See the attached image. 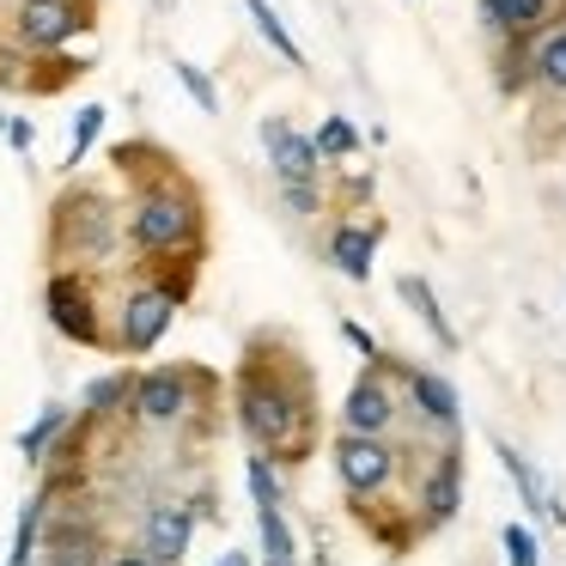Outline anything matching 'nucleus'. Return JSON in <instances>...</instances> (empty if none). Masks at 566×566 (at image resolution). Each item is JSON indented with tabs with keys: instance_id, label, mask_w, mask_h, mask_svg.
Instances as JSON below:
<instances>
[{
	"instance_id": "nucleus-14",
	"label": "nucleus",
	"mask_w": 566,
	"mask_h": 566,
	"mask_svg": "<svg viewBox=\"0 0 566 566\" xmlns=\"http://www.w3.org/2000/svg\"><path fill=\"white\" fill-rule=\"evenodd\" d=\"M262 147H269L274 184H323V159L311 135H298L286 116H262Z\"/></svg>"
},
{
	"instance_id": "nucleus-29",
	"label": "nucleus",
	"mask_w": 566,
	"mask_h": 566,
	"mask_svg": "<svg viewBox=\"0 0 566 566\" xmlns=\"http://www.w3.org/2000/svg\"><path fill=\"white\" fill-rule=\"evenodd\" d=\"M500 548H505V566H542V542L530 524H505L500 530Z\"/></svg>"
},
{
	"instance_id": "nucleus-34",
	"label": "nucleus",
	"mask_w": 566,
	"mask_h": 566,
	"mask_svg": "<svg viewBox=\"0 0 566 566\" xmlns=\"http://www.w3.org/2000/svg\"><path fill=\"white\" fill-rule=\"evenodd\" d=\"M213 566H250V554H226V560H213Z\"/></svg>"
},
{
	"instance_id": "nucleus-26",
	"label": "nucleus",
	"mask_w": 566,
	"mask_h": 566,
	"mask_svg": "<svg viewBox=\"0 0 566 566\" xmlns=\"http://www.w3.org/2000/svg\"><path fill=\"white\" fill-rule=\"evenodd\" d=\"M311 147H317L323 165H329V159H354V153H359V128L347 123V116H323V128L311 135Z\"/></svg>"
},
{
	"instance_id": "nucleus-1",
	"label": "nucleus",
	"mask_w": 566,
	"mask_h": 566,
	"mask_svg": "<svg viewBox=\"0 0 566 566\" xmlns=\"http://www.w3.org/2000/svg\"><path fill=\"white\" fill-rule=\"evenodd\" d=\"M238 432L269 463H305L311 439H317L311 371L293 359H262V347L250 342L244 371H238Z\"/></svg>"
},
{
	"instance_id": "nucleus-8",
	"label": "nucleus",
	"mask_w": 566,
	"mask_h": 566,
	"mask_svg": "<svg viewBox=\"0 0 566 566\" xmlns=\"http://www.w3.org/2000/svg\"><path fill=\"white\" fill-rule=\"evenodd\" d=\"M128 408H135L140 427H177V420H189V408H196V371H189V366L135 371Z\"/></svg>"
},
{
	"instance_id": "nucleus-33",
	"label": "nucleus",
	"mask_w": 566,
	"mask_h": 566,
	"mask_svg": "<svg viewBox=\"0 0 566 566\" xmlns=\"http://www.w3.org/2000/svg\"><path fill=\"white\" fill-rule=\"evenodd\" d=\"M104 566H153V560L140 548H111V554H104Z\"/></svg>"
},
{
	"instance_id": "nucleus-30",
	"label": "nucleus",
	"mask_w": 566,
	"mask_h": 566,
	"mask_svg": "<svg viewBox=\"0 0 566 566\" xmlns=\"http://www.w3.org/2000/svg\"><path fill=\"white\" fill-rule=\"evenodd\" d=\"M281 208L293 220H317L323 213V184H281Z\"/></svg>"
},
{
	"instance_id": "nucleus-10",
	"label": "nucleus",
	"mask_w": 566,
	"mask_h": 566,
	"mask_svg": "<svg viewBox=\"0 0 566 566\" xmlns=\"http://www.w3.org/2000/svg\"><path fill=\"white\" fill-rule=\"evenodd\" d=\"M43 305H50V323L67 335V342H80V347H104L98 293H92V281H86L80 269H55V274H50V293H43Z\"/></svg>"
},
{
	"instance_id": "nucleus-24",
	"label": "nucleus",
	"mask_w": 566,
	"mask_h": 566,
	"mask_svg": "<svg viewBox=\"0 0 566 566\" xmlns=\"http://www.w3.org/2000/svg\"><path fill=\"white\" fill-rule=\"evenodd\" d=\"M128 390H135V371H104V378L86 384V415L104 420L116 408H128Z\"/></svg>"
},
{
	"instance_id": "nucleus-25",
	"label": "nucleus",
	"mask_w": 566,
	"mask_h": 566,
	"mask_svg": "<svg viewBox=\"0 0 566 566\" xmlns=\"http://www.w3.org/2000/svg\"><path fill=\"white\" fill-rule=\"evenodd\" d=\"M244 488H250V500H256V512L262 505H286L281 463H269V457H256V451H250V463H244Z\"/></svg>"
},
{
	"instance_id": "nucleus-18",
	"label": "nucleus",
	"mask_w": 566,
	"mask_h": 566,
	"mask_svg": "<svg viewBox=\"0 0 566 566\" xmlns=\"http://www.w3.org/2000/svg\"><path fill=\"white\" fill-rule=\"evenodd\" d=\"M396 293H402V305L415 311L420 323H427V335H432V347H444V354H457L463 347V335H457V323L444 317V305H439V293H432V281L427 274H396Z\"/></svg>"
},
{
	"instance_id": "nucleus-2",
	"label": "nucleus",
	"mask_w": 566,
	"mask_h": 566,
	"mask_svg": "<svg viewBox=\"0 0 566 566\" xmlns=\"http://www.w3.org/2000/svg\"><path fill=\"white\" fill-rule=\"evenodd\" d=\"M201 196L184 184V177H153V184H140V196L128 201L123 213V238L135 244V256L159 262V256H201Z\"/></svg>"
},
{
	"instance_id": "nucleus-4",
	"label": "nucleus",
	"mask_w": 566,
	"mask_h": 566,
	"mask_svg": "<svg viewBox=\"0 0 566 566\" xmlns=\"http://www.w3.org/2000/svg\"><path fill=\"white\" fill-rule=\"evenodd\" d=\"M408 420V402H402V371L390 359L366 366L342 396V432H359V439H396V427Z\"/></svg>"
},
{
	"instance_id": "nucleus-17",
	"label": "nucleus",
	"mask_w": 566,
	"mask_h": 566,
	"mask_svg": "<svg viewBox=\"0 0 566 566\" xmlns=\"http://www.w3.org/2000/svg\"><path fill=\"white\" fill-rule=\"evenodd\" d=\"M524 74H530V92H536V98L566 104V19H560L554 31H542L536 43H530Z\"/></svg>"
},
{
	"instance_id": "nucleus-27",
	"label": "nucleus",
	"mask_w": 566,
	"mask_h": 566,
	"mask_svg": "<svg viewBox=\"0 0 566 566\" xmlns=\"http://www.w3.org/2000/svg\"><path fill=\"white\" fill-rule=\"evenodd\" d=\"M104 104H86V111L74 116V140H67V171H80V165H86V153H92V140L104 135Z\"/></svg>"
},
{
	"instance_id": "nucleus-13",
	"label": "nucleus",
	"mask_w": 566,
	"mask_h": 566,
	"mask_svg": "<svg viewBox=\"0 0 566 566\" xmlns=\"http://www.w3.org/2000/svg\"><path fill=\"white\" fill-rule=\"evenodd\" d=\"M92 19L80 0H19V13H13V31L25 50H62L67 38H80Z\"/></svg>"
},
{
	"instance_id": "nucleus-9",
	"label": "nucleus",
	"mask_w": 566,
	"mask_h": 566,
	"mask_svg": "<svg viewBox=\"0 0 566 566\" xmlns=\"http://www.w3.org/2000/svg\"><path fill=\"white\" fill-rule=\"evenodd\" d=\"M396 371H402L408 415H415L427 432H439V444L463 439V396H457V384L444 378V371H432V366H396Z\"/></svg>"
},
{
	"instance_id": "nucleus-36",
	"label": "nucleus",
	"mask_w": 566,
	"mask_h": 566,
	"mask_svg": "<svg viewBox=\"0 0 566 566\" xmlns=\"http://www.w3.org/2000/svg\"><path fill=\"white\" fill-rule=\"evenodd\" d=\"M0 128H7V111H0Z\"/></svg>"
},
{
	"instance_id": "nucleus-16",
	"label": "nucleus",
	"mask_w": 566,
	"mask_h": 566,
	"mask_svg": "<svg viewBox=\"0 0 566 566\" xmlns=\"http://www.w3.org/2000/svg\"><path fill=\"white\" fill-rule=\"evenodd\" d=\"M493 457H500V469H505V481L517 488V505H524L536 524H554V530H566V505L554 500V488L536 475V463H530L517 444H505V439H493Z\"/></svg>"
},
{
	"instance_id": "nucleus-23",
	"label": "nucleus",
	"mask_w": 566,
	"mask_h": 566,
	"mask_svg": "<svg viewBox=\"0 0 566 566\" xmlns=\"http://www.w3.org/2000/svg\"><path fill=\"white\" fill-rule=\"evenodd\" d=\"M244 13H250V19H256V31H262V43H269V50H274V55H281V62H286V67H305V50H298V43H293V31H286V25H281V13H274L269 0H244Z\"/></svg>"
},
{
	"instance_id": "nucleus-35",
	"label": "nucleus",
	"mask_w": 566,
	"mask_h": 566,
	"mask_svg": "<svg viewBox=\"0 0 566 566\" xmlns=\"http://www.w3.org/2000/svg\"><path fill=\"white\" fill-rule=\"evenodd\" d=\"M311 566H329V548H317V554H311Z\"/></svg>"
},
{
	"instance_id": "nucleus-32",
	"label": "nucleus",
	"mask_w": 566,
	"mask_h": 566,
	"mask_svg": "<svg viewBox=\"0 0 566 566\" xmlns=\"http://www.w3.org/2000/svg\"><path fill=\"white\" fill-rule=\"evenodd\" d=\"M0 135L13 140V153H31V140H38V128H31V116H7V128Z\"/></svg>"
},
{
	"instance_id": "nucleus-19",
	"label": "nucleus",
	"mask_w": 566,
	"mask_h": 566,
	"mask_svg": "<svg viewBox=\"0 0 566 566\" xmlns=\"http://www.w3.org/2000/svg\"><path fill=\"white\" fill-rule=\"evenodd\" d=\"M256 542H262V566H305V554H298V530L286 524L281 505H262L256 512Z\"/></svg>"
},
{
	"instance_id": "nucleus-12",
	"label": "nucleus",
	"mask_w": 566,
	"mask_h": 566,
	"mask_svg": "<svg viewBox=\"0 0 566 566\" xmlns=\"http://www.w3.org/2000/svg\"><path fill=\"white\" fill-rule=\"evenodd\" d=\"M189 536H196V512H189V500H153L147 517H140L135 548L147 554L153 566H184Z\"/></svg>"
},
{
	"instance_id": "nucleus-28",
	"label": "nucleus",
	"mask_w": 566,
	"mask_h": 566,
	"mask_svg": "<svg viewBox=\"0 0 566 566\" xmlns=\"http://www.w3.org/2000/svg\"><path fill=\"white\" fill-rule=\"evenodd\" d=\"M171 74H177V86H184L189 98H196V111H201V116H220V92H213V80L201 74L196 62H171Z\"/></svg>"
},
{
	"instance_id": "nucleus-6",
	"label": "nucleus",
	"mask_w": 566,
	"mask_h": 566,
	"mask_svg": "<svg viewBox=\"0 0 566 566\" xmlns=\"http://www.w3.org/2000/svg\"><path fill=\"white\" fill-rule=\"evenodd\" d=\"M184 311V281H140L128 286V298L116 305V347L123 354H153L165 342V329Z\"/></svg>"
},
{
	"instance_id": "nucleus-5",
	"label": "nucleus",
	"mask_w": 566,
	"mask_h": 566,
	"mask_svg": "<svg viewBox=\"0 0 566 566\" xmlns=\"http://www.w3.org/2000/svg\"><path fill=\"white\" fill-rule=\"evenodd\" d=\"M408 451L396 439H359V432H335V481L347 488L354 505H371L402 481Z\"/></svg>"
},
{
	"instance_id": "nucleus-20",
	"label": "nucleus",
	"mask_w": 566,
	"mask_h": 566,
	"mask_svg": "<svg viewBox=\"0 0 566 566\" xmlns=\"http://www.w3.org/2000/svg\"><path fill=\"white\" fill-rule=\"evenodd\" d=\"M38 554H43L50 566H104V548H98V536H92L86 524H62V530H50Z\"/></svg>"
},
{
	"instance_id": "nucleus-3",
	"label": "nucleus",
	"mask_w": 566,
	"mask_h": 566,
	"mask_svg": "<svg viewBox=\"0 0 566 566\" xmlns=\"http://www.w3.org/2000/svg\"><path fill=\"white\" fill-rule=\"evenodd\" d=\"M116 250V208L98 196V189H67L55 201V256L80 262V274L92 262H104Z\"/></svg>"
},
{
	"instance_id": "nucleus-31",
	"label": "nucleus",
	"mask_w": 566,
	"mask_h": 566,
	"mask_svg": "<svg viewBox=\"0 0 566 566\" xmlns=\"http://www.w3.org/2000/svg\"><path fill=\"white\" fill-rule=\"evenodd\" d=\"M342 342H347V347H354V354H359V359H371V366H378V359H390V354H384V342H378V335H371V329H366V323H354V317H347V323H342Z\"/></svg>"
},
{
	"instance_id": "nucleus-7",
	"label": "nucleus",
	"mask_w": 566,
	"mask_h": 566,
	"mask_svg": "<svg viewBox=\"0 0 566 566\" xmlns=\"http://www.w3.org/2000/svg\"><path fill=\"white\" fill-rule=\"evenodd\" d=\"M408 512H415L420 536L463 512V439H444L427 463H415V500H408Z\"/></svg>"
},
{
	"instance_id": "nucleus-21",
	"label": "nucleus",
	"mask_w": 566,
	"mask_h": 566,
	"mask_svg": "<svg viewBox=\"0 0 566 566\" xmlns=\"http://www.w3.org/2000/svg\"><path fill=\"white\" fill-rule=\"evenodd\" d=\"M67 427H74V415H67L62 402H43V415L19 432V457H25L31 469H43V463H50V451H55V439H67Z\"/></svg>"
},
{
	"instance_id": "nucleus-15",
	"label": "nucleus",
	"mask_w": 566,
	"mask_h": 566,
	"mask_svg": "<svg viewBox=\"0 0 566 566\" xmlns=\"http://www.w3.org/2000/svg\"><path fill=\"white\" fill-rule=\"evenodd\" d=\"M378 244H384V226L378 220H342L329 226V244H323V256H329V269L342 274V281L354 286H371V269H378Z\"/></svg>"
},
{
	"instance_id": "nucleus-22",
	"label": "nucleus",
	"mask_w": 566,
	"mask_h": 566,
	"mask_svg": "<svg viewBox=\"0 0 566 566\" xmlns=\"http://www.w3.org/2000/svg\"><path fill=\"white\" fill-rule=\"evenodd\" d=\"M43 517H50V493H31L19 505V524H13V548H7V566H31L43 548Z\"/></svg>"
},
{
	"instance_id": "nucleus-11",
	"label": "nucleus",
	"mask_w": 566,
	"mask_h": 566,
	"mask_svg": "<svg viewBox=\"0 0 566 566\" xmlns=\"http://www.w3.org/2000/svg\"><path fill=\"white\" fill-rule=\"evenodd\" d=\"M566 19V0H475V25L488 43H536Z\"/></svg>"
}]
</instances>
